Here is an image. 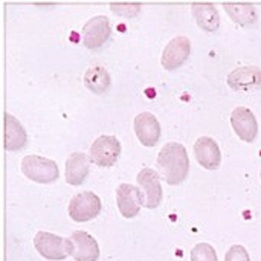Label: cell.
I'll list each match as a JSON object with an SVG mask.
<instances>
[{"instance_id": "1", "label": "cell", "mask_w": 261, "mask_h": 261, "mask_svg": "<svg viewBox=\"0 0 261 261\" xmlns=\"http://www.w3.org/2000/svg\"><path fill=\"white\" fill-rule=\"evenodd\" d=\"M158 168L168 185H180L190 170L187 148L179 142L165 144L158 154Z\"/></svg>"}, {"instance_id": "2", "label": "cell", "mask_w": 261, "mask_h": 261, "mask_svg": "<svg viewBox=\"0 0 261 261\" xmlns=\"http://www.w3.org/2000/svg\"><path fill=\"white\" fill-rule=\"evenodd\" d=\"M21 171L28 179L37 184H54L60 176L58 167L52 159L37 154H29L23 158Z\"/></svg>"}, {"instance_id": "3", "label": "cell", "mask_w": 261, "mask_h": 261, "mask_svg": "<svg viewBox=\"0 0 261 261\" xmlns=\"http://www.w3.org/2000/svg\"><path fill=\"white\" fill-rule=\"evenodd\" d=\"M34 246L37 252L47 260H64L72 255V243L69 239H63L46 231L37 232Z\"/></svg>"}, {"instance_id": "4", "label": "cell", "mask_w": 261, "mask_h": 261, "mask_svg": "<svg viewBox=\"0 0 261 261\" xmlns=\"http://www.w3.org/2000/svg\"><path fill=\"white\" fill-rule=\"evenodd\" d=\"M101 213V199L92 191H83L69 202V216L73 222L83 223Z\"/></svg>"}, {"instance_id": "5", "label": "cell", "mask_w": 261, "mask_h": 261, "mask_svg": "<svg viewBox=\"0 0 261 261\" xmlns=\"http://www.w3.org/2000/svg\"><path fill=\"white\" fill-rule=\"evenodd\" d=\"M121 154V144L115 136L102 135L90 145V162L98 167H112Z\"/></svg>"}, {"instance_id": "6", "label": "cell", "mask_w": 261, "mask_h": 261, "mask_svg": "<svg viewBox=\"0 0 261 261\" xmlns=\"http://www.w3.org/2000/svg\"><path fill=\"white\" fill-rule=\"evenodd\" d=\"M110 21L106 15L92 17L81 31V40L87 49H98L110 38Z\"/></svg>"}, {"instance_id": "7", "label": "cell", "mask_w": 261, "mask_h": 261, "mask_svg": "<svg viewBox=\"0 0 261 261\" xmlns=\"http://www.w3.org/2000/svg\"><path fill=\"white\" fill-rule=\"evenodd\" d=\"M136 180L142 193L144 206L148 210L158 208L162 202V187H161L158 173L151 168H144L139 171Z\"/></svg>"}, {"instance_id": "8", "label": "cell", "mask_w": 261, "mask_h": 261, "mask_svg": "<svg viewBox=\"0 0 261 261\" xmlns=\"http://www.w3.org/2000/svg\"><path fill=\"white\" fill-rule=\"evenodd\" d=\"M116 203H118V210L122 217L133 219L139 214V211L144 205L142 193L135 185L121 184L116 188Z\"/></svg>"}, {"instance_id": "9", "label": "cell", "mask_w": 261, "mask_h": 261, "mask_svg": "<svg viewBox=\"0 0 261 261\" xmlns=\"http://www.w3.org/2000/svg\"><path fill=\"white\" fill-rule=\"evenodd\" d=\"M231 125L236 135L245 142H254L258 135V122L251 109H234V112L231 113Z\"/></svg>"}, {"instance_id": "10", "label": "cell", "mask_w": 261, "mask_h": 261, "mask_svg": "<svg viewBox=\"0 0 261 261\" xmlns=\"http://www.w3.org/2000/svg\"><path fill=\"white\" fill-rule=\"evenodd\" d=\"M228 86L237 92H254L261 89V69L255 66H243L234 69L228 75Z\"/></svg>"}, {"instance_id": "11", "label": "cell", "mask_w": 261, "mask_h": 261, "mask_svg": "<svg viewBox=\"0 0 261 261\" xmlns=\"http://www.w3.org/2000/svg\"><path fill=\"white\" fill-rule=\"evenodd\" d=\"M191 52V43L187 37L179 35L173 38L162 52V66L167 70H176L179 69L190 57Z\"/></svg>"}, {"instance_id": "12", "label": "cell", "mask_w": 261, "mask_h": 261, "mask_svg": "<svg viewBox=\"0 0 261 261\" xmlns=\"http://www.w3.org/2000/svg\"><path fill=\"white\" fill-rule=\"evenodd\" d=\"M135 133L139 142L145 147H154L161 138V124L150 112H142L135 118Z\"/></svg>"}, {"instance_id": "13", "label": "cell", "mask_w": 261, "mask_h": 261, "mask_svg": "<svg viewBox=\"0 0 261 261\" xmlns=\"http://www.w3.org/2000/svg\"><path fill=\"white\" fill-rule=\"evenodd\" d=\"M72 243V257L76 261H96L99 257V246L96 240L86 231H75L69 237Z\"/></svg>"}, {"instance_id": "14", "label": "cell", "mask_w": 261, "mask_h": 261, "mask_svg": "<svg viewBox=\"0 0 261 261\" xmlns=\"http://www.w3.org/2000/svg\"><path fill=\"white\" fill-rule=\"evenodd\" d=\"M194 156H196L197 162L206 170H216V168H219V165L222 162V153H220L217 142L208 136H202L196 141Z\"/></svg>"}, {"instance_id": "15", "label": "cell", "mask_w": 261, "mask_h": 261, "mask_svg": "<svg viewBox=\"0 0 261 261\" xmlns=\"http://www.w3.org/2000/svg\"><path fill=\"white\" fill-rule=\"evenodd\" d=\"M90 170V159L84 153H72L66 161V182L78 187L84 182Z\"/></svg>"}, {"instance_id": "16", "label": "cell", "mask_w": 261, "mask_h": 261, "mask_svg": "<svg viewBox=\"0 0 261 261\" xmlns=\"http://www.w3.org/2000/svg\"><path fill=\"white\" fill-rule=\"evenodd\" d=\"M193 15L197 24L206 32H216L220 26V17L216 6L210 2H197L191 5Z\"/></svg>"}, {"instance_id": "17", "label": "cell", "mask_w": 261, "mask_h": 261, "mask_svg": "<svg viewBox=\"0 0 261 261\" xmlns=\"http://www.w3.org/2000/svg\"><path fill=\"white\" fill-rule=\"evenodd\" d=\"M26 145V132L20 121L5 113V148L8 151H18Z\"/></svg>"}, {"instance_id": "18", "label": "cell", "mask_w": 261, "mask_h": 261, "mask_svg": "<svg viewBox=\"0 0 261 261\" xmlns=\"http://www.w3.org/2000/svg\"><path fill=\"white\" fill-rule=\"evenodd\" d=\"M228 15L240 26H251L257 21V11L252 3H240V2H226L223 3Z\"/></svg>"}, {"instance_id": "19", "label": "cell", "mask_w": 261, "mask_h": 261, "mask_svg": "<svg viewBox=\"0 0 261 261\" xmlns=\"http://www.w3.org/2000/svg\"><path fill=\"white\" fill-rule=\"evenodd\" d=\"M84 84L89 90H92L96 95H102L109 87H110V75L109 72L101 67V66H95L87 69V72L84 73Z\"/></svg>"}, {"instance_id": "20", "label": "cell", "mask_w": 261, "mask_h": 261, "mask_svg": "<svg viewBox=\"0 0 261 261\" xmlns=\"http://www.w3.org/2000/svg\"><path fill=\"white\" fill-rule=\"evenodd\" d=\"M191 261H217L216 249L208 243H197L191 251Z\"/></svg>"}, {"instance_id": "21", "label": "cell", "mask_w": 261, "mask_h": 261, "mask_svg": "<svg viewBox=\"0 0 261 261\" xmlns=\"http://www.w3.org/2000/svg\"><path fill=\"white\" fill-rule=\"evenodd\" d=\"M112 11L116 15H125V17H133L139 12L141 3H112L110 5Z\"/></svg>"}, {"instance_id": "22", "label": "cell", "mask_w": 261, "mask_h": 261, "mask_svg": "<svg viewBox=\"0 0 261 261\" xmlns=\"http://www.w3.org/2000/svg\"><path fill=\"white\" fill-rule=\"evenodd\" d=\"M225 261H251L248 251L240 246V245H234L228 249Z\"/></svg>"}]
</instances>
